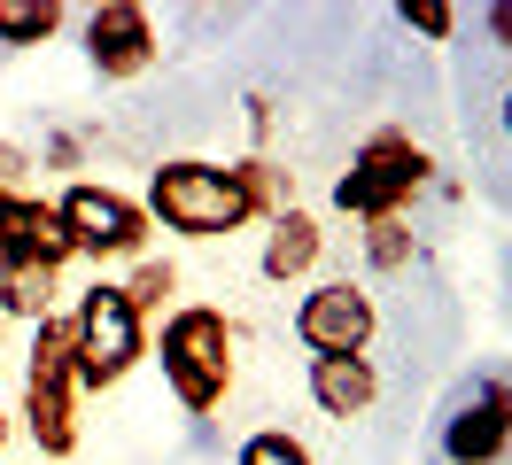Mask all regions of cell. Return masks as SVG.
I'll return each instance as SVG.
<instances>
[{
	"label": "cell",
	"instance_id": "1",
	"mask_svg": "<svg viewBox=\"0 0 512 465\" xmlns=\"http://www.w3.org/2000/svg\"><path fill=\"white\" fill-rule=\"evenodd\" d=\"M156 365H163V388L179 411L210 419L225 396H233V318L210 303H179L163 310V341H156Z\"/></svg>",
	"mask_w": 512,
	"mask_h": 465
},
{
	"label": "cell",
	"instance_id": "2",
	"mask_svg": "<svg viewBox=\"0 0 512 465\" xmlns=\"http://www.w3.org/2000/svg\"><path fill=\"white\" fill-rule=\"evenodd\" d=\"M24 434L39 442V458L63 465L78 450V334L70 310L32 326V365H24Z\"/></svg>",
	"mask_w": 512,
	"mask_h": 465
},
{
	"label": "cell",
	"instance_id": "3",
	"mask_svg": "<svg viewBox=\"0 0 512 465\" xmlns=\"http://www.w3.org/2000/svg\"><path fill=\"white\" fill-rule=\"evenodd\" d=\"M148 225L163 233H179V241H218V233H241L249 210H241V194L225 179V163H202V155H171L148 171Z\"/></svg>",
	"mask_w": 512,
	"mask_h": 465
},
{
	"label": "cell",
	"instance_id": "4",
	"mask_svg": "<svg viewBox=\"0 0 512 465\" xmlns=\"http://www.w3.org/2000/svg\"><path fill=\"white\" fill-rule=\"evenodd\" d=\"M427 148H419L412 132H396V124H381V132H365L350 155V171L334 179V210L357 217V225H381V217H404L412 210V194L427 186Z\"/></svg>",
	"mask_w": 512,
	"mask_h": 465
},
{
	"label": "cell",
	"instance_id": "5",
	"mask_svg": "<svg viewBox=\"0 0 512 465\" xmlns=\"http://www.w3.org/2000/svg\"><path fill=\"white\" fill-rule=\"evenodd\" d=\"M70 334H78V396L117 388V380L148 357V318L125 303V287H117V279H94V287L78 295Z\"/></svg>",
	"mask_w": 512,
	"mask_h": 465
},
{
	"label": "cell",
	"instance_id": "6",
	"mask_svg": "<svg viewBox=\"0 0 512 465\" xmlns=\"http://www.w3.org/2000/svg\"><path fill=\"white\" fill-rule=\"evenodd\" d=\"M55 217H63V233L78 256H94V264H140L148 256V210L132 202V194H117V186H101V179H78L55 202Z\"/></svg>",
	"mask_w": 512,
	"mask_h": 465
},
{
	"label": "cell",
	"instance_id": "7",
	"mask_svg": "<svg viewBox=\"0 0 512 465\" xmlns=\"http://www.w3.org/2000/svg\"><path fill=\"white\" fill-rule=\"evenodd\" d=\"M512 450V380L481 372L474 388H458V403L435 427V458L443 465H505Z\"/></svg>",
	"mask_w": 512,
	"mask_h": 465
},
{
	"label": "cell",
	"instance_id": "8",
	"mask_svg": "<svg viewBox=\"0 0 512 465\" xmlns=\"http://www.w3.org/2000/svg\"><path fill=\"white\" fill-rule=\"evenodd\" d=\"M381 334V310L357 279H319L303 303H295V341L311 357H365Z\"/></svg>",
	"mask_w": 512,
	"mask_h": 465
},
{
	"label": "cell",
	"instance_id": "9",
	"mask_svg": "<svg viewBox=\"0 0 512 465\" xmlns=\"http://www.w3.org/2000/svg\"><path fill=\"white\" fill-rule=\"evenodd\" d=\"M78 47H86V70L109 78V86H125V78H140V70H156V55H163L156 16H148L140 0H101V8H86Z\"/></svg>",
	"mask_w": 512,
	"mask_h": 465
},
{
	"label": "cell",
	"instance_id": "10",
	"mask_svg": "<svg viewBox=\"0 0 512 465\" xmlns=\"http://www.w3.org/2000/svg\"><path fill=\"white\" fill-rule=\"evenodd\" d=\"M0 241H8V256L16 264H39V272L63 279V264H78V248H70L63 217H55V202H0Z\"/></svg>",
	"mask_w": 512,
	"mask_h": 465
},
{
	"label": "cell",
	"instance_id": "11",
	"mask_svg": "<svg viewBox=\"0 0 512 465\" xmlns=\"http://www.w3.org/2000/svg\"><path fill=\"white\" fill-rule=\"evenodd\" d=\"M319 256H326L319 217H311V210H288V217H272V233H264V248H256V272L272 279V287H288V279H311V272H319Z\"/></svg>",
	"mask_w": 512,
	"mask_h": 465
},
{
	"label": "cell",
	"instance_id": "12",
	"mask_svg": "<svg viewBox=\"0 0 512 465\" xmlns=\"http://www.w3.org/2000/svg\"><path fill=\"white\" fill-rule=\"evenodd\" d=\"M373 396H381V372H373V357H311V403H319L326 419H365L373 411Z\"/></svg>",
	"mask_w": 512,
	"mask_h": 465
},
{
	"label": "cell",
	"instance_id": "13",
	"mask_svg": "<svg viewBox=\"0 0 512 465\" xmlns=\"http://www.w3.org/2000/svg\"><path fill=\"white\" fill-rule=\"evenodd\" d=\"M225 179H233V194H241V210H249V225L264 217H288L295 210V171L288 163H272V155H233L225 163Z\"/></svg>",
	"mask_w": 512,
	"mask_h": 465
},
{
	"label": "cell",
	"instance_id": "14",
	"mask_svg": "<svg viewBox=\"0 0 512 465\" xmlns=\"http://www.w3.org/2000/svg\"><path fill=\"white\" fill-rule=\"evenodd\" d=\"M0 318H55V272H39V264H16V256H0Z\"/></svg>",
	"mask_w": 512,
	"mask_h": 465
},
{
	"label": "cell",
	"instance_id": "15",
	"mask_svg": "<svg viewBox=\"0 0 512 465\" xmlns=\"http://www.w3.org/2000/svg\"><path fill=\"white\" fill-rule=\"evenodd\" d=\"M63 31V0H0V47H39Z\"/></svg>",
	"mask_w": 512,
	"mask_h": 465
},
{
	"label": "cell",
	"instance_id": "16",
	"mask_svg": "<svg viewBox=\"0 0 512 465\" xmlns=\"http://www.w3.org/2000/svg\"><path fill=\"white\" fill-rule=\"evenodd\" d=\"M117 287H125V303L140 310V318H156V310L179 295V272H171V264H156V256H140V264H132Z\"/></svg>",
	"mask_w": 512,
	"mask_h": 465
},
{
	"label": "cell",
	"instance_id": "17",
	"mask_svg": "<svg viewBox=\"0 0 512 465\" xmlns=\"http://www.w3.org/2000/svg\"><path fill=\"white\" fill-rule=\"evenodd\" d=\"M412 256H419V241H412V225H404V217L365 225V264H373V272H412Z\"/></svg>",
	"mask_w": 512,
	"mask_h": 465
},
{
	"label": "cell",
	"instance_id": "18",
	"mask_svg": "<svg viewBox=\"0 0 512 465\" xmlns=\"http://www.w3.org/2000/svg\"><path fill=\"white\" fill-rule=\"evenodd\" d=\"M233 465H311V450H303L288 427H256L249 442L233 450Z\"/></svg>",
	"mask_w": 512,
	"mask_h": 465
},
{
	"label": "cell",
	"instance_id": "19",
	"mask_svg": "<svg viewBox=\"0 0 512 465\" xmlns=\"http://www.w3.org/2000/svg\"><path fill=\"white\" fill-rule=\"evenodd\" d=\"M32 194H39V163H32V148L0 140V202H32Z\"/></svg>",
	"mask_w": 512,
	"mask_h": 465
},
{
	"label": "cell",
	"instance_id": "20",
	"mask_svg": "<svg viewBox=\"0 0 512 465\" xmlns=\"http://www.w3.org/2000/svg\"><path fill=\"white\" fill-rule=\"evenodd\" d=\"M396 24L419 31V39H458V24H466V16H458V8H443V0H404V8H396Z\"/></svg>",
	"mask_w": 512,
	"mask_h": 465
},
{
	"label": "cell",
	"instance_id": "21",
	"mask_svg": "<svg viewBox=\"0 0 512 465\" xmlns=\"http://www.w3.org/2000/svg\"><path fill=\"white\" fill-rule=\"evenodd\" d=\"M481 31H489L497 55H512V0H489V8H481Z\"/></svg>",
	"mask_w": 512,
	"mask_h": 465
},
{
	"label": "cell",
	"instance_id": "22",
	"mask_svg": "<svg viewBox=\"0 0 512 465\" xmlns=\"http://www.w3.org/2000/svg\"><path fill=\"white\" fill-rule=\"evenodd\" d=\"M497 124H505V140H512V86H505V101H497Z\"/></svg>",
	"mask_w": 512,
	"mask_h": 465
},
{
	"label": "cell",
	"instance_id": "23",
	"mask_svg": "<svg viewBox=\"0 0 512 465\" xmlns=\"http://www.w3.org/2000/svg\"><path fill=\"white\" fill-rule=\"evenodd\" d=\"M8 434H16V427H8V411H0V450H8Z\"/></svg>",
	"mask_w": 512,
	"mask_h": 465
},
{
	"label": "cell",
	"instance_id": "24",
	"mask_svg": "<svg viewBox=\"0 0 512 465\" xmlns=\"http://www.w3.org/2000/svg\"><path fill=\"white\" fill-rule=\"evenodd\" d=\"M0 341H8V318H0Z\"/></svg>",
	"mask_w": 512,
	"mask_h": 465
},
{
	"label": "cell",
	"instance_id": "25",
	"mask_svg": "<svg viewBox=\"0 0 512 465\" xmlns=\"http://www.w3.org/2000/svg\"><path fill=\"white\" fill-rule=\"evenodd\" d=\"M0 256H8V241H0Z\"/></svg>",
	"mask_w": 512,
	"mask_h": 465
}]
</instances>
